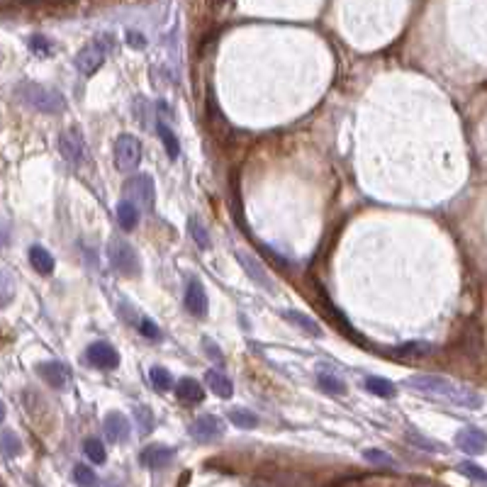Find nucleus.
I'll return each instance as SVG.
<instances>
[{
    "label": "nucleus",
    "mask_w": 487,
    "mask_h": 487,
    "mask_svg": "<svg viewBox=\"0 0 487 487\" xmlns=\"http://www.w3.org/2000/svg\"><path fill=\"white\" fill-rule=\"evenodd\" d=\"M407 387L421 392L429 397H443V400L453 402L458 407H468V410H480L482 407V395L472 387L458 385V383L448 380L441 376H414L407 380Z\"/></svg>",
    "instance_id": "f257e3e1"
},
{
    "label": "nucleus",
    "mask_w": 487,
    "mask_h": 487,
    "mask_svg": "<svg viewBox=\"0 0 487 487\" xmlns=\"http://www.w3.org/2000/svg\"><path fill=\"white\" fill-rule=\"evenodd\" d=\"M17 98H20L25 105H30L32 110L37 112H44V115H59L64 112L66 107V100L61 95L59 91L49 86H42V83H35V81H25L17 86Z\"/></svg>",
    "instance_id": "f03ea898"
},
{
    "label": "nucleus",
    "mask_w": 487,
    "mask_h": 487,
    "mask_svg": "<svg viewBox=\"0 0 487 487\" xmlns=\"http://www.w3.org/2000/svg\"><path fill=\"white\" fill-rule=\"evenodd\" d=\"M107 259H110L112 268L117 273L127 275V278H137L142 273V264H139V256L134 251V246L125 239H112L110 246H107Z\"/></svg>",
    "instance_id": "7ed1b4c3"
},
{
    "label": "nucleus",
    "mask_w": 487,
    "mask_h": 487,
    "mask_svg": "<svg viewBox=\"0 0 487 487\" xmlns=\"http://www.w3.org/2000/svg\"><path fill=\"white\" fill-rule=\"evenodd\" d=\"M122 195L125 200L134 205L137 210H144V212H151L154 205H156V188H154V178L142 173V176H134L125 183L122 188Z\"/></svg>",
    "instance_id": "20e7f679"
},
{
    "label": "nucleus",
    "mask_w": 487,
    "mask_h": 487,
    "mask_svg": "<svg viewBox=\"0 0 487 487\" xmlns=\"http://www.w3.org/2000/svg\"><path fill=\"white\" fill-rule=\"evenodd\" d=\"M115 163L120 171H134L142 163V142L134 134H120L115 139Z\"/></svg>",
    "instance_id": "39448f33"
},
{
    "label": "nucleus",
    "mask_w": 487,
    "mask_h": 487,
    "mask_svg": "<svg viewBox=\"0 0 487 487\" xmlns=\"http://www.w3.org/2000/svg\"><path fill=\"white\" fill-rule=\"evenodd\" d=\"M59 151L71 166H81V163L88 161L86 139H83V134L76 127H68L59 134Z\"/></svg>",
    "instance_id": "423d86ee"
},
{
    "label": "nucleus",
    "mask_w": 487,
    "mask_h": 487,
    "mask_svg": "<svg viewBox=\"0 0 487 487\" xmlns=\"http://www.w3.org/2000/svg\"><path fill=\"white\" fill-rule=\"evenodd\" d=\"M107 46L110 44H102V37L83 46V49L76 54V61H73L76 68H78V73H83V76H93V73H98V68L105 64Z\"/></svg>",
    "instance_id": "0eeeda50"
},
{
    "label": "nucleus",
    "mask_w": 487,
    "mask_h": 487,
    "mask_svg": "<svg viewBox=\"0 0 487 487\" xmlns=\"http://www.w3.org/2000/svg\"><path fill=\"white\" fill-rule=\"evenodd\" d=\"M86 358L88 363L100 368V371H115L117 365H120V353L110 344H105V341H95V344L88 346Z\"/></svg>",
    "instance_id": "6e6552de"
},
{
    "label": "nucleus",
    "mask_w": 487,
    "mask_h": 487,
    "mask_svg": "<svg viewBox=\"0 0 487 487\" xmlns=\"http://www.w3.org/2000/svg\"><path fill=\"white\" fill-rule=\"evenodd\" d=\"M456 446L461 448L463 453L480 456V453L487 451V434L482 432V429H475V426H468V429H461V432H458Z\"/></svg>",
    "instance_id": "1a4fd4ad"
},
{
    "label": "nucleus",
    "mask_w": 487,
    "mask_h": 487,
    "mask_svg": "<svg viewBox=\"0 0 487 487\" xmlns=\"http://www.w3.org/2000/svg\"><path fill=\"white\" fill-rule=\"evenodd\" d=\"M183 302H185V310H188L190 315H195V317L208 315V307H210L208 293H205L200 280H195V278L188 280V285H185V300H183Z\"/></svg>",
    "instance_id": "9d476101"
},
{
    "label": "nucleus",
    "mask_w": 487,
    "mask_h": 487,
    "mask_svg": "<svg viewBox=\"0 0 487 487\" xmlns=\"http://www.w3.org/2000/svg\"><path fill=\"white\" fill-rule=\"evenodd\" d=\"M237 261L241 264V268L246 270V275H249L256 285H261V288H266V290H273V280H270L268 270L261 266V261L256 259V256H251L249 251H237Z\"/></svg>",
    "instance_id": "9b49d317"
},
{
    "label": "nucleus",
    "mask_w": 487,
    "mask_h": 487,
    "mask_svg": "<svg viewBox=\"0 0 487 487\" xmlns=\"http://www.w3.org/2000/svg\"><path fill=\"white\" fill-rule=\"evenodd\" d=\"M173 458H176V451L171 446H161V443H151V446H147L139 453V463L147 468H154V470L166 468Z\"/></svg>",
    "instance_id": "f8f14e48"
},
{
    "label": "nucleus",
    "mask_w": 487,
    "mask_h": 487,
    "mask_svg": "<svg viewBox=\"0 0 487 487\" xmlns=\"http://www.w3.org/2000/svg\"><path fill=\"white\" fill-rule=\"evenodd\" d=\"M102 429H105V437L110 441L120 443V441H127L129 439V432H132V426H129V419L120 412H110L102 421Z\"/></svg>",
    "instance_id": "ddd939ff"
},
{
    "label": "nucleus",
    "mask_w": 487,
    "mask_h": 487,
    "mask_svg": "<svg viewBox=\"0 0 487 487\" xmlns=\"http://www.w3.org/2000/svg\"><path fill=\"white\" fill-rule=\"evenodd\" d=\"M190 434H193L195 441H212V439L222 437V424L214 414H203L200 419L193 421Z\"/></svg>",
    "instance_id": "4468645a"
},
{
    "label": "nucleus",
    "mask_w": 487,
    "mask_h": 487,
    "mask_svg": "<svg viewBox=\"0 0 487 487\" xmlns=\"http://www.w3.org/2000/svg\"><path fill=\"white\" fill-rule=\"evenodd\" d=\"M39 376L51 387H64L68 380V368L59 360H46V363H39Z\"/></svg>",
    "instance_id": "2eb2a0df"
},
{
    "label": "nucleus",
    "mask_w": 487,
    "mask_h": 487,
    "mask_svg": "<svg viewBox=\"0 0 487 487\" xmlns=\"http://www.w3.org/2000/svg\"><path fill=\"white\" fill-rule=\"evenodd\" d=\"M176 392H178V397L185 402H203L205 400L203 385H200L198 380H193V378H181L176 385Z\"/></svg>",
    "instance_id": "dca6fc26"
},
{
    "label": "nucleus",
    "mask_w": 487,
    "mask_h": 487,
    "mask_svg": "<svg viewBox=\"0 0 487 487\" xmlns=\"http://www.w3.org/2000/svg\"><path fill=\"white\" fill-rule=\"evenodd\" d=\"M283 317L290 322V324H295V327H300L302 331H307L310 336H322V327L317 324L312 317L302 315V312H297V310H285Z\"/></svg>",
    "instance_id": "f3484780"
},
{
    "label": "nucleus",
    "mask_w": 487,
    "mask_h": 487,
    "mask_svg": "<svg viewBox=\"0 0 487 487\" xmlns=\"http://www.w3.org/2000/svg\"><path fill=\"white\" fill-rule=\"evenodd\" d=\"M30 264L35 266L37 273L49 275L54 270V256L44 249V246H32L30 249Z\"/></svg>",
    "instance_id": "a211bd4d"
},
{
    "label": "nucleus",
    "mask_w": 487,
    "mask_h": 487,
    "mask_svg": "<svg viewBox=\"0 0 487 487\" xmlns=\"http://www.w3.org/2000/svg\"><path fill=\"white\" fill-rule=\"evenodd\" d=\"M208 385H210V390L214 392V395H219L222 400H229V397L234 395V385H232V380H229L224 373H219V371H210L208 373Z\"/></svg>",
    "instance_id": "6ab92c4d"
},
{
    "label": "nucleus",
    "mask_w": 487,
    "mask_h": 487,
    "mask_svg": "<svg viewBox=\"0 0 487 487\" xmlns=\"http://www.w3.org/2000/svg\"><path fill=\"white\" fill-rule=\"evenodd\" d=\"M117 222H120V227L125 229V232H132L139 222V210L134 208L129 200H122V203L117 205Z\"/></svg>",
    "instance_id": "aec40b11"
},
{
    "label": "nucleus",
    "mask_w": 487,
    "mask_h": 487,
    "mask_svg": "<svg viewBox=\"0 0 487 487\" xmlns=\"http://www.w3.org/2000/svg\"><path fill=\"white\" fill-rule=\"evenodd\" d=\"M365 390L383 397V400H390V397L397 395V385L385 380V378H365Z\"/></svg>",
    "instance_id": "412c9836"
},
{
    "label": "nucleus",
    "mask_w": 487,
    "mask_h": 487,
    "mask_svg": "<svg viewBox=\"0 0 487 487\" xmlns=\"http://www.w3.org/2000/svg\"><path fill=\"white\" fill-rule=\"evenodd\" d=\"M317 385H320L322 392H327V395H331V397L346 395V383L336 376H329V373H320V376H317Z\"/></svg>",
    "instance_id": "4be33fe9"
},
{
    "label": "nucleus",
    "mask_w": 487,
    "mask_h": 487,
    "mask_svg": "<svg viewBox=\"0 0 487 487\" xmlns=\"http://www.w3.org/2000/svg\"><path fill=\"white\" fill-rule=\"evenodd\" d=\"M158 137H161L163 149H166L168 158H171V161H176V158L181 156V142H178V137L173 134V129L168 127V125H158Z\"/></svg>",
    "instance_id": "5701e85b"
},
{
    "label": "nucleus",
    "mask_w": 487,
    "mask_h": 487,
    "mask_svg": "<svg viewBox=\"0 0 487 487\" xmlns=\"http://www.w3.org/2000/svg\"><path fill=\"white\" fill-rule=\"evenodd\" d=\"M229 421H232L234 426H239V429H256V426H259V416H256L254 412L239 410V407L229 412Z\"/></svg>",
    "instance_id": "b1692460"
},
{
    "label": "nucleus",
    "mask_w": 487,
    "mask_h": 487,
    "mask_svg": "<svg viewBox=\"0 0 487 487\" xmlns=\"http://www.w3.org/2000/svg\"><path fill=\"white\" fill-rule=\"evenodd\" d=\"M83 453L88 456V461L91 463H105L107 453H105V446H102L100 439H86V443H83Z\"/></svg>",
    "instance_id": "393cba45"
},
{
    "label": "nucleus",
    "mask_w": 487,
    "mask_h": 487,
    "mask_svg": "<svg viewBox=\"0 0 487 487\" xmlns=\"http://www.w3.org/2000/svg\"><path fill=\"white\" fill-rule=\"evenodd\" d=\"M434 351L432 344H424V341H410V344H402L400 349H395L397 356H414V358H421V356H429Z\"/></svg>",
    "instance_id": "a878e982"
},
{
    "label": "nucleus",
    "mask_w": 487,
    "mask_h": 487,
    "mask_svg": "<svg viewBox=\"0 0 487 487\" xmlns=\"http://www.w3.org/2000/svg\"><path fill=\"white\" fill-rule=\"evenodd\" d=\"M73 480H76L78 487H95L98 485V475L93 468L88 466H76L73 468Z\"/></svg>",
    "instance_id": "bb28decb"
},
{
    "label": "nucleus",
    "mask_w": 487,
    "mask_h": 487,
    "mask_svg": "<svg viewBox=\"0 0 487 487\" xmlns=\"http://www.w3.org/2000/svg\"><path fill=\"white\" fill-rule=\"evenodd\" d=\"M151 383H154V387H156V390H161V392L171 390V385H173L171 373H168L166 368H158V365H154V368H151Z\"/></svg>",
    "instance_id": "cd10ccee"
},
{
    "label": "nucleus",
    "mask_w": 487,
    "mask_h": 487,
    "mask_svg": "<svg viewBox=\"0 0 487 487\" xmlns=\"http://www.w3.org/2000/svg\"><path fill=\"white\" fill-rule=\"evenodd\" d=\"M188 229H190V234H193V241L198 244L200 249H208V246H210V234H208V229H205L203 224H200L195 217L188 222Z\"/></svg>",
    "instance_id": "c85d7f7f"
},
{
    "label": "nucleus",
    "mask_w": 487,
    "mask_h": 487,
    "mask_svg": "<svg viewBox=\"0 0 487 487\" xmlns=\"http://www.w3.org/2000/svg\"><path fill=\"white\" fill-rule=\"evenodd\" d=\"M0 448H3L6 456H17V453H20V439L12 432H6L0 437Z\"/></svg>",
    "instance_id": "c756f323"
},
{
    "label": "nucleus",
    "mask_w": 487,
    "mask_h": 487,
    "mask_svg": "<svg viewBox=\"0 0 487 487\" xmlns=\"http://www.w3.org/2000/svg\"><path fill=\"white\" fill-rule=\"evenodd\" d=\"M363 458L368 463H373V466H392V458L385 451H380V448H365Z\"/></svg>",
    "instance_id": "7c9ffc66"
},
{
    "label": "nucleus",
    "mask_w": 487,
    "mask_h": 487,
    "mask_svg": "<svg viewBox=\"0 0 487 487\" xmlns=\"http://www.w3.org/2000/svg\"><path fill=\"white\" fill-rule=\"evenodd\" d=\"M407 441L414 443V446H419V448H424V451H443L441 443L429 441V439H424L421 434H416V432H410V434H407Z\"/></svg>",
    "instance_id": "2f4dec72"
},
{
    "label": "nucleus",
    "mask_w": 487,
    "mask_h": 487,
    "mask_svg": "<svg viewBox=\"0 0 487 487\" xmlns=\"http://www.w3.org/2000/svg\"><path fill=\"white\" fill-rule=\"evenodd\" d=\"M458 470L463 472V475H468L470 480H480V482H487V470L480 466H475V463H461L458 466Z\"/></svg>",
    "instance_id": "473e14b6"
},
{
    "label": "nucleus",
    "mask_w": 487,
    "mask_h": 487,
    "mask_svg": "<svg viewBox=\"0 0 487 487\" xmlns=\"http://www.w3.org/2000/svg\"><path fill=\"white\" fill-rule=\"evenodd\" d=\"M137 327H139V331H142V336H147V339H151V341H158V339H161V329H158V327L154 324V322L149 320V317H142Z\"/></svg>",
    "instance_id": "72a5a7b5"
},
{
    "label": "nucleus",
    "mask_w": 487,
    "mask_h": 487,
    "mask_svg": "<svg viewBox=\"0 0 487 487\" xmlns=\"http://www.w3.org/2000/svg\"><path fill=\"white\" fill-rule=\"evenodd\" d=\"M15 295V288H12V280L8 278L6 273H0V304H8Z\"/></svg>",
    "instance_id": "f704fd0d"
},
{
    "label": "nucleus",
    "mask_w": 487,
    "mask_h": 487,
    "mask_svg": "<svg viewBox=\"0 0 487 487\" xmlns=\"http://www.w3.org/2000/svg\"><path fill=\"white\" fill-rule=\"evenodd\" d=\"M137 421H139V426H142V434L151 432V429H154V414H151V410H147V407L137 410Z\"/></svg>",
    "instance_id": "c9c22d12"
},
{
    "label": "nucleus",
    "mask_w": 487,
    "mask_h": 487,
    "mask_svg": "<svg viewBox=\"0 0 487 487\" xmlns=\"http://www.w3.org/2000/svg\"><path fill=\"white\" fill-rule=\"evenodd\" d=\"M30 49L35 51V54H42V56H46L51 51V44H49V39H46V37H32L30 39Z\"/></svg>",
    "instance_id": "e433bc0d"
},
{
    "label": "nucleus",
    "mask_w": 487,
    "mask_h": 487,
    "mask_svg": "<svg viewBox=\"0 0 487 487\" xmlns=\"http://www.w3.org/2000/svg\"><path fill=\"white\" fill-rule=\"evenodd\" d=\"M127 44L132 46V49H144V46H147V37L132 30V32H127Z\"/></svg>",
    "instance_id": "4c0bfd02"
},
{
    "label": "nucleus",
    "mask_w": 487,
    "mask_h": 487,
    "mask_svg": "<svg viewBox=\"0 0 487 487\" xmlns=\"http://www.w3.org/2000/svg\"><path fill=\"white\" fill-rule=\"evenodd\" d=\"M205 349L210 351V358H212V360H219V358H222V351H219V349H214V344H212V341H205Z\"/></svg>",
    "instance_id": "58836bf2"
},
{
    "label": "nucleus",
    "mask_w": 487,
    "mask_h": 487,
    "mask_svg": "<svg viewBox=\"0 0 487 487\" xmlns=\"http://www.w3.org/2000/svg\"><path fill=\"white\" fill-rule=\"evenodd\" d=\"M6 419V405H3V402H0V421Z\"/></svg>",
    "instance_id": "ea45409f"
}]
</instances>
